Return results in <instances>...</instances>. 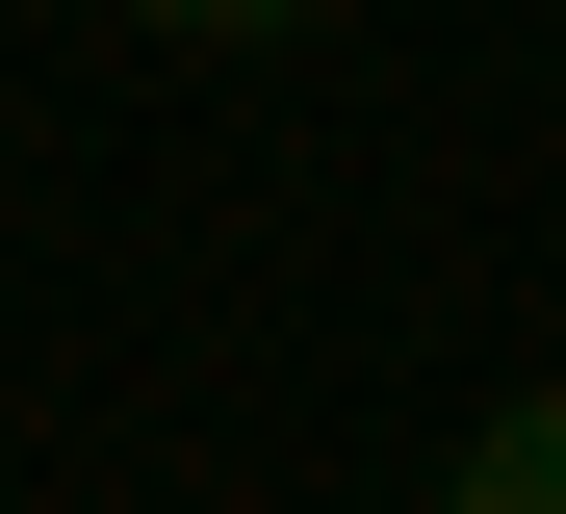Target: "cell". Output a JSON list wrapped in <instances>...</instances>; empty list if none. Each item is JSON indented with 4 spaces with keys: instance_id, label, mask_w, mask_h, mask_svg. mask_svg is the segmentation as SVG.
I'll use <instances>...</instances> for the list:
<instances>
[{
    "instance_id": "6da1fadb",
    "label": "cell",
    "mask_w": 566,
    "mask_h": 514,
    "mask_svg": "<svg viewBox=\"0 0 566 514\" xmlns=\"http://www.w3.org/2000/svg\"><path fill=\"white\" fill-rule=\"evenodd\" d=\"M463 514H566V386H541V411H490V438H463Z\"/></svg>"
},
{
    "instance_id": "7a4b0ae2",
    "label": "cell",
    "mask_w": 566,
    "mask_h": 514,
    "mask_svg": "<svg viewBox=\"0 0 566 514\" xmlns=\"http://www.w3.org/2000/svg\"><path fill=\"white\" fill-rule=\"evenodd\" d=\"M155 27H207V52H258V27H335V0H155Z\"/></svg>"
}]
</instances>
